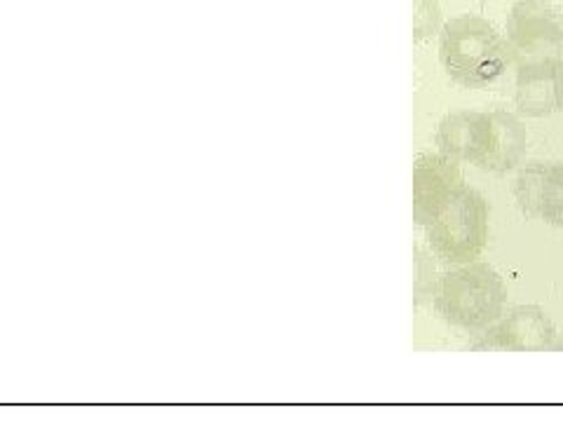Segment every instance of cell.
I'll return each instance as SVG.
<instances>
[{
	"label": "cell",
	"mask_w": 563,
	"mask_h": 422,
	"mask_svg": "<svg viewBox=\"0 0 563 422\" xmlns=\"http://www.w3.org/2000/svg\"><path fill=\"white\" fill-rule=\"evenodd\" d=\"M439 64L465 90L498 82L512 55L505 35L479 14H457L439 29Z\"/></svg>",
	"instance_id": "1"
},
{
	"label": "cell",
	"mask_w": 563,
	"mask_h": 422,
	"mask_svg": "<svg viewBox=\"0 0 563 422\" xmlns=\"http://www.w3.org/2000/svg\"><path fill=\"white\" fill-rule=\"evenodd\" d=\"M432 306L442 320L465 333H482L498 322L507 308V285L484 260L449 266L439 273Z\"/></svg>",
	"instance_id": "2"
},
{
	"label": "cell",
	"mask_w": 563,
	"mask_h": 422,
	"mask_svg": "<svg viewBox=\"0 0 563 422\" xmlns=\"http://www.w3.org/2000/svg\"><path fill=\"white\" fill-rule=\"evenodd\" d=\"M490 235V209L479 190L461 186L426 225L432 256L444 266L477 260Z\"/></svg>",
	"instance_id": "3"
},
{
	"label": "cell",
	"mask_w": 563,
	"mask_h": 422,
	"mask_svg": "<svg viewBox=\"0 0 563 422\" xmlns=\"http://www.w3.org/2000/svg\"><path fill=\"white\" fill-rule=\"evenodd\" d=\"M505 41L517 66L563 57L561 14L548 0H517L507 16Z\"/></svg>",
	"instance_id": "4"
},
{
	"label": "cell",
	"mask_w": 563,
	"mask_h": 422,
	"mask_svg": "<svg viewBox=\"0 0 563 422\" xmlns=\"http://www.w3.org/2000/svg\"><path fill=\"white\" fill-rule=\"evenodd\" d=\"M556 341L552 316L540 306H519L470 343V352H550Z\"/></svg>",
	"instance_id": "5"
},
{
	"label": "cell",
	"mask_w": 563,
	"mask_h": 422,
	"mask_svg": "<svg viewBox=\"0 0 563 422\" xmlns=\"http://www.w3.org/2000/svg\"><path fill=\"white\" fill-rule=\"evenodd\" d=\"M463 186L461 165L444 153H418L413 160V223L426 227Z\"/></svg>",
	"instance_id": "6"
},
{
	"label": "cell",
	"mask_w": 563,
	"mask_h": 422,
	"mask_svg": "<svg viewBox=\"0 0 563 422\" xmlns=\"http://www.w3.org/2000/svg\"><path fill=\"white\" fill-rule=\"evenodd\" d=\"M563 57L517 66L515 106L519 118H550L561 111Z\"/></svg>",
	"instance_id": "7"
},
{
	"label": "cell",
	"mask_w": 563,
	"mask_h": 422,
	"mask_svg": "<svg viewBox=\"0 0 563 422\" xmlns=\"http://www.w3.org/2000/svg\"><path fill=\"white\" fill-rule=\"evenodd\" d=\"M490 120L482 111H451L437 125L434 144L457 165L477 167L488 148Z\"/></svg>",
	"instance_id": "8"
},
{
	"label": "cell",
	"mask_w": 563,
	"mask_h": 422,
	"mask_svg": "<svg viewBox=\"0 0 563 422\" xmlns=\"http://www.w3.org/2000/svg\"><path fill=\"white\" fill-rule=\"evenodd\" d=\"M488 120V148L477 167L488 174L503 176L521 165L528 148V132L521 118L509 111H490Z\"/></svg>",
	"instance_id": "9"
},
{
	"label": "cell",
	"mask_w": 563,
	"mask_h": 422,
	"mask_svg": "<svg viewBox=\"0 0 563 422\" xmlns=\"http://www.w3.org/2000/svg\"><path fill=\"white\" fill-rule=\"evenodd\" d=\"M544 174H548V163H542V160L528 163L517 174L512 192H515L517 207L526 219L538 221L540 198H542V188H544Z\"/></svg>",
	"instance_id": "10"
},
{
	"label": "cell",
	"mask_w": 563,
	"mask_h": 422,
	"mask_svg": "<svg viewBox=\"0 0 563 422\" xmlns=\"http://www.w3.org/2000/svg\"><path fill=\"white\" fill-rule=\"evenodd\" d=\"M538 221L563 227V163H548Z\"/></svg>",
	"instance_id": "11"
},
{
	"label": "cell",
	"mask_w": 563,
	"mask_h": 422,
	"mask_svg": "<svg viewBox=\"0 0 563 422\" xmlns=\"http://www.w3.org/2000/svg\"><path fill=\"white\" fill-rule=\"evenodd\" d=\"M413 306L426 308L432 306V298L437 291L439 270L430 249H422L420 244H413Z\"/></svg>",
	"instance_id": "12"
},
{
	"label": "cell",
	"mask_w": 563,
	"mask_h": 422,
	"mask_svg": "<svg viewBox=\"0 0 563 422\" xmlns=\"http://www.w3.org/2000/svg\"><path fill=\"white\" fill-rule=\"evenodd\" d=\"M442 29L439 0H413V43H426Z\"/></svg>",
	"instance_id": "13"
},
{
	"label": "cell",
	"mask_w": 563,
	"mask_h": 422,
	"mask_svg": "<svg viewBox=\"0 0 563 422\" xmlns=\"http://www.w3.org/2000/svg\"><path fill=\"white\" fill-rule=\"evenodd\" d=\"M552 352H563V336H561L559 341H554V345H552Z\"/></svg>",
	"instance_id": "14"
},
{
	"label": "cell",
	"mask_w": 563,
	"mask_h": 422,
	"mask_svg": "<svg viewBox=\"0 0 563 422\" xmlns=\"http://www.w3.org/2000/svg\"><path fill=\"white\" fill-rule=\"evenodd\" d=\"M561 111H563V80H561Z\"/></svg>",
	"instance_id": "15"
},
{
	"label": "cell",
	"mask_w": 563,
	"mask_h": 422,
	"mask_svg": "<svg viewBox=\"0 0 563 422\" xmlns=\"http://www.w3.org/2000/svg\"><path fill=\"white\" fill-rule=\"evenodd\" d=\"M561 31H563V14H561Z\"/></svg>",
	"instance_id": "16"
}]
</instances>
